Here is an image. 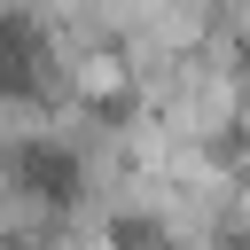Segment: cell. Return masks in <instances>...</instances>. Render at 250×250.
Returning a JSON list of instances; mask_svg holds the SVG:
<instances>
[{"label":"cell","mask_w":250,"mask_h":250,"mask_svg":"<svg viewBox=\"0 0 250 250\" xmlns=\"http://www.w3.org/2000/svg\"><path fill=\"white\" fill-rule=\"evenodd\" d=\"M8 180L23 195H39V203H70L78 195V156L62 141H16L8 148Z\"/></svg>","instance_id":"cell-1"},{"label":"cell","mask_w":250,"mask_h":250,"mask_svg":"<svg viewBox=\"0 0 250 250\" xmlns=\"http://www.w3.org/2000/svg\"><path fill=\"white\" fill-rule=\"evenodd\" d=\"M39 62H47L39 23H31V16H0V94H16V102H23V94H39V86H47V70H39Z\"/></svg>","instance_id":"cell-2"}]
</instances>
